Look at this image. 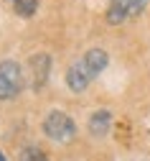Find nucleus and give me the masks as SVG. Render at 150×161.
Listing matches in <instances>:
<instances>
[{
  "mask_svg": "<svg viewBox=\"0 0 150 161\" xmlns=\"http://www.w3.org/2000/svg\"><path fill=\"white\" fill-rule=\"evenodd\" d=\"M107 62H110V56H107L104 49H89L81 59H76V62L69 67V72H66L69 90L71 92H84L89 87L92 79L99 77V72H104Z\"/></svg>",
  "mask_w": 150,
  "mask_h": 161,
  "instance_id": "f257e3e1",
  "label": "nucleus"
},
{
  "mask_svg": "<svg viewBox=\"0 0 150 161\" xmlns=\"http://www.w3.org/2000/svg\"><path fill=\"white\" fill-rule=\"evenodd\" d=\"M44 133L54 143H69L76 136V125L64 110H51L46 115V120H44Z\"/></svg>",
  "mask_w": 150,
  "mask_h": 161,
  "instance_id": "f03ea898",
  "label": "nucleus"
},
{
  "mask_svg": "<svg viewBox=\"0 0 150 161\" xmlns=\"http://www.w3.org/2000/svg\"><path fill=\"white\" fill-rule=\"evenodd\" d=\"M23 90V69L15 62H0V100H13Z\"/></svg>",
  "mask_w": 150,
  "mask_h": 161,
  "instance_id": "7ed1b4c3",
  "label": "nucleus"
},
{
  "mask_svg": "<svg viewBox=\"0 0 150 161\" xmlns=\"http://www.w3.org/2000/svg\"><path fill=\"white\" fill-rule=\"evenodd\" d=\"M142 8H145V0H112L110 10H107V21H110L112 26H120V23L127 21V18L137 15Z\"/></svg>",
  "mask_w": 150,
  "mask_h": 161,
  "instance_id": "20e7f679",
  "label": "nucleus"
},
{
  "mask_svg": "<svg viewBox=\"0 0 150 161\" xmlns=\"http://www.w3.org/2000/svg\"><path fill=\"white\" fill-rule=\"evenodd\" d=\"M28 64L33 67V79H31V87H41L49 77V56L46 54H36L28 59Z\"/></svg>",
  "mask_w": 150,
  "mask_h": 161,
  "instance_id": "39448f33",
  "label": "nucleus"
},
{
  "mask_svg": "<svg viewBox=\"0 0 150 161\" xmlns=\"http://www.w3.org/2000/svg\"><path fill=\"white\" fill-rule=\"evenodd\" d=\"M110 125H112V113L110 110H97L89 118V133L92 136H107Z\"/></svg>",
  "mask_w": 150,
  "mask_h": 161,
  "instance_id": "423d86ee",
  "label": "nucleus"
},
{
  "mask_svg": "<svg viewBox=\"0 0 150 161\" xmlns=\"http://www.w3.org/2000/svg\"><path fill=\"white\" fill-rule=\"evenodd\" d=\"M10 5L18 15H23V18H31L38 8V0H10Z\"/></svg>",
  "mask_w": 150,
  "mask_h": 161,
  "instance_id": "0eeeda50",
  "label": "nucleus"
},
{
  "mask_svg": "<svg viewBox=\"0 0 150 161\" xmlns=\"http://www.w3.org/2000/svg\"><path fill=\"white\" fill-rule=\"evenodd\" d=\"M20 161H49V156L36 146H26L23 153H20Z\"/></svg>",
  "mask_w": 150,
  "mask_h": 161,
  "instance_id": "6e6552de",
  "label": "nucleus"
},
{
  "mask_svg": "<svg viewBox=\"0 0 150 161\" xmlns=\"http://www.w3.org/2000/svg\"><path fill=\"white\" fill-rule=\"evenodd\" d=\"M0 161H5V156H3V151H0Z\"/></svg>",
  "mask_w": 150,
  "mask_h": 161,
  "instance_id": "1a4fd4ad",
  "label": "nucleus"
}]
</instances>
